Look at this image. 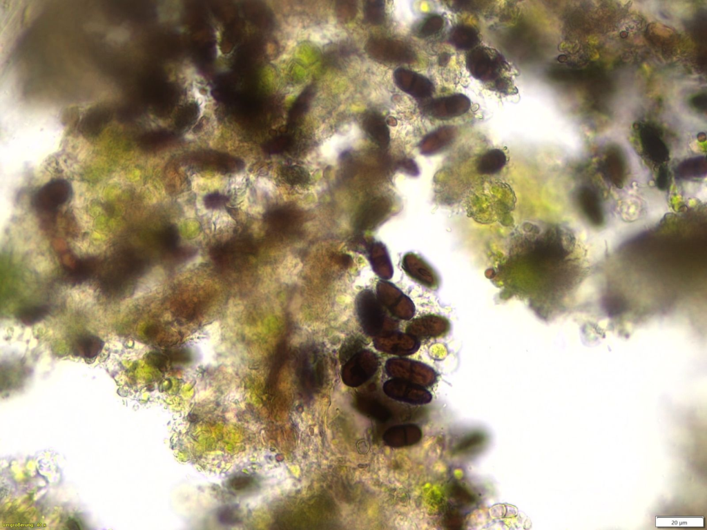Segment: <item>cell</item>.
Returning <instances> with one entry per match:
<instances>
[{"label": "cell", "mask_w": 707, "mask_h": 530, "mask_svg": "<svg viewBox=\"0 0 707 530\" xmlns=\"http://www.w3.org/2000/svg\"><path fill=\"white\" fill-rule=\"evenodd\" d=\"M679 214L665 215L652 229L614 254L599 293L601 314L617 332L630 333L675 313L701 291L706 281V239L701 224Z\"/></svg>", "instance_id": "obj_1"}, {"label": "cell", "mask_w": 707, "mask_h": 530, "mask_svg": "<svg viewBox=\"0 0 707 530\" xmlns=\"http://www.w3.org/2000/svg\"><path fill=\"white\" fill-rule=\"evenodd\" d=\"M505 64L499 52L483 46L474 48L466 57V66L469 72L474 78L483 81L498 79Z\"/></svg>", "instance_id": "obj_2"}, {"label": "cell", "mask_w": 707, "mask_h": 530, "mask_svg": "<svg viewBox=\"0 0 707 530\" xmlns=\"http://www.w3.org/2000/svg\"><path fill=\"white\" fill-rule=\"evenodd\" d=\"M367 54L374 59L382 62L397 63L412 61L415 53L407 44L388 38H371L366 44Z\"/></svg>", "instance_id": "obj_3"}, {"label": "cell", "mask_w": 707, "mask_h": 530, "mask_svg": "<svg viewBox=\"0 0 707 530\" xmlns=\"http://www.w3.org/2000/svg\"><path fill=\"white\" fill-rule=\"evenodd\" d=\"M386 369L389 376L406 380L423 387L432 386L437 380L436 371L430 366L413 360H392Z\"/></svg>", "instance_id": "obj_4"}, {"label": "cell", "mask_w": 707, "mask_h": 530, "mask_svg": "<svg viewBox=\"0 0 707 530\" xmlns=\"http://www.w3.org/2000/svg\"><path fill=\"white\" fill-rule=\"evenodd\" d=\"M377 359L373 353L358 352L347 361L342 369V378L345 384L358 386L367 382L376 372Z\"/></svg>", "instance_id": "obj_5"}, {"label": "cell", "mask_w": 707, "mask_h": 530, "mask_svg": "<svg viewBox=\"0 0 707 530\" xmlns=\"http://www.w3.org/2000/svg\"><path fill=\"white\" fill-rule=\"evenodd\" d=\"M383 391L392 399L414 405L428 404L432 399L425 387L400 379L394 378L386 382Z\"/></svg>", "instance_id": "obj_6"}, {"label": "cell", "mask_w": 707, "mask_h": 530, "mask_svg": "<svg viewBox=\"0 0 707 530\" xmlns=\"http://www.w3.org/2000/svg\"><path fill=\"white\" fill-rule=\"evenodd\" d=\"M469 99L463 94H454L429 101L424 110L431 117L439 120H448L459 117L469 109Z\"/></svg>", "instance_id": "obj_7"}, {"label": "cell", "mask_w": 707, "mask_h": 530, "mask_svg": "<svg viewBox=\"0 0 707 530\" xmlns=\"http://www.w3.org/2000/svg\"><path fill=\"white\" fill-rule=\"evenodd\" d=\"M71 188L64 179H54L41 188L35 195L33 202L37 209L50 211L66 202Z\"/></svg>", "instance_id": "obj_8"}, {"label": "cell", "mask_w": 707, "mask_h": 530, "mask_svg": "<svg viewBox=\"0 0 707 530\" xmlns=\"http://www.w3.org/2000/svg\"><path fill=\"white\" fill-rule=\"evenodd\" d=\"M394 79L400 89L416 98H426L431 96L434 86L425 76L405 68L395 70Z\"/></svg>", "instance_id": "obj_9"}, {"label": "cell", "mask_w": 707, "mask_h": 530, "mask_svg": "<svg viewBox=\"0 0 707 530\" xmlns=\"http://www.w3.org/2000/svg\"><path fill=\"white\" fill-rule=\"evenodd\" d=\"M409 331V334L417 339L444 337L450 331V323L443 316L428 315L415 320Z\"/></svg>", "instance_id": "obj_10"}, {"label": "cell", "mask_w": 707, "mask_h": 530, "mask_svg": "<svg viewBox=\"0 0 707 530\" xmlns=\"http://www.w3.org/2000/svg\"><path fill=\"white\" fill-rule=\"evenodd\" d=\"M422 436L421 429L418 425L405 424L389 428L383 434L382 439L390 447L401 448L418 443Z\"/></svg>", "instance_id": "obj_11"}, {"label": "cell", "mask_w": 707, "mask_h": 530, "mask_svg": "<svg viewBox=\"0 0 707 530\" xmlns=\"http://www.w3.org/2000/svg\"><path fill=\"white\" fill-rule=\"evenodd\" d=\"M389 204L385 199L374 198L366 202L358 212L356 226L370 229L377 225L387 213Z\"/></svg>", "instance_id": "obj_12"}, {"label": "cell", "mask_w": 707, "mask_h": 530, "mask_svg": "<svg viewBox=\"0 0 707 530\" xmlns=\"http://www.w3.org/2000/svg\"><path fill=\"white\" fill-rule=\"evenodd\" d=\"M456 129L444 126L427 135L421 141L420 148L425 155H434L447 148L454 141Z\"/></svg>", "instance_id": "obj_13"}, {"label": "cell", "mask_w": 707, "mask_h": 530, "mask_svg": "<svg viewBox=\"0 0 707 530\" xmlns=\"http://www.w3.org/2000/svg\"><path fill=\"white\" fill-rule=\"evenodd\" d=\"M322 371V360L318 353L307 351L302 367V379L307 389L313 391L320 386Z\"/></svg>", "instance_id": "obj_14"}, {"label": "cell", "mask_w": 707, "mask_h": 530, "mask_svg": "<svg viewBox=\"0 0 707 530\" xmlns=\"http://www.w3.org/2000/svg\"><path fill=\"white\" fill-rule=\"evenodd\" d=\"M448 40L457 49L469 50L476 47L479 43V37L474 28L460 23L449 30Z\"/></svg>", "instance_id": "obj_15"}, {"label": "cell", "mask_w": 707, "mask_h": 530, "mask_svg": "<svg viewBox=\"0 0 707 530\" xmlns=\"http://www.w3.org/2000/svg\"><path fill=\"white\" fill-rule=\"evenodd\" d=\"M363 126L373 141L380 147H386L389 141V131L384 119L376 112L368 113Z\"/></svg>", "instance_id": "obj_16"}, {"label": "cell", "mask_w": 707, "mask_h": 530, "mask_svg": "<svg viewBox=\"0 0 707 530\" xmlns=\"http://www.w3.org/2000/svg\"><path fill=\"white\" fill-rule=\"evenodd\" d=\"M358 410L363 415L379 422H386L391 418V410L376 399L360 395L356 400Z\"/></svg>", "instance_id": "obj_17"}, {"label": "cell", "mask_w": 707, "mask_h": 530, "mask_svg": "<svg viewBox=\"0 0 707 530\" xmlns=\"http://www.w3.org/2000/svg\"><path fill=\"white\" fill-rule=\"evenodd\" d=\"M506 156L500 149H491L483 154L476 163L479 174L492 175L498 173L505 165Z\"/></svg>", "instance_id": "obj_18"}, {"label": "cell", "mask_w": 707, "mask_h": 530, "mask_svg": "<svg viewBox=\"0 0 707 530\" xmlns=\"http://www.w3.org/2000/svg\"><path fill=\"white\" fill-rule=\"evenodd\" d=\"M414 265L410 266V273L416 280L425 286L436 289L439 286V278L435 271L423 260L414 259Z\"/></svg>", "instance_id": "obj_19"}, {"label": "cell", "mask_w": 707, "mask_h": 530, "mask_svg": "<svg viewBox=\"0 0 707 530\" xmlns=\"http://www.w3.org/2000/svg\"><path fill=\"white\" fill-rule=\"evenodd\" d=\"M444 26V20L437 14L425 17L416 26L415 34L420 38H426L439 32Z\"/></svg>", "instance_id": "obj_20"}, {"label": "cell", "mask_w": 707, "mask_h": 530, "mask_svg": "<svg viewBox=\"0 0 707 530\" xmlns=\"http://www.w3.org/2000/svg\"><path fill=\"white\" fill-rule=\"evenodd\" d=\"M365 20L372 25H380L385 21V5L382 1H367L364 4Z\"/></svg>", "instance_id": "obj_21"}, {"label": "cell", "mask_w": 707, "mask_h": 530, "mask_svg": "<svg viewBox=\"0 0 707 530\" xmlns=\"http://www.w3.org/2000/svg\"><path fill=\"white\" fill-rule=\"evenodd\" d=\"M101 342L98 337L86 336L77 342V353L84 357L92 358L99 353L101 349Z\"/></svg>", "instance_id": "obj_22"}, {"label": "cell", "mask_w": 707, "mask_h": 530, "mask_svg": "<svg viewBox=\"0 0 707 530\" xmlns=\"http://www.w3.org/2000/svg\"><path fill=\"white\" fill-rule=\"evenodd\" d=\"M335 10L337 17L341 21L347 22L354 18L357 12L356 4L351 1H338Z\"/></svg>", "instance_id": "obj_23"}, {"label": "cell", "mask_w": 707, "mask_h": 530, "mask_svg": "<svg viewBox=\"0 0 707 530\" xmlns=\"http://www.w3.org/2000/svg\"><path fill=\"white\" fill-rule=\"evenodd\" d=\"M481 1H459L450 2L451 7L456 11H474L477 9Z\"/></svg>", "instance_id": "obj_24"}, {"label": "cell", "mask_w": 707, "mask_h": 530, "mask_svg": "<svg viewBox=\"0 0 707 530\" xmlns=\"http://www.w3.org/2000/svg\"><path fill=\"white\" fill-rule=\"evenodd\" d=\"M495 87L501 92H507L508 90L511 87V83L509 80L505 78L498 77L495 80Z\"/></svg>", "instance_id": "obj_25"}, {"label": "cell", "mask_w": 707, "mask_h": 530, "mask_svg": "<svg viewBox=\"0 0 707 530\" xmlns=\"http://www.w3.org/2000/svg\"><path fill=\"white\" fill-rule=\"evenodd\" d=\"M449 59V55L446 52H443L439 58V64L445 65L447 62H448Z\"/></svg>", "instance_id": "obj_26"}]
</instances>
